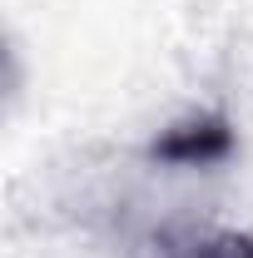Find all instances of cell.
Wrapping results in <instances>:
<instances>
[{
  "mask_svg": "<svg viewBox=\"0 0 253 258\" xmlns=\"http://www.w3.org/2000/svg\"><path fill=\"white\" fill-rule=\"evenodd\" d=\"M228 144H233V134H228L223 119H189L184 129H174L159 144V154L174 164H209V159H223Z\"/></svg>",
  "mask_w": 253,
  "mask_h": 258,
  "instance_id": "1",
  "label": "cell"
},
{
  "mask_svg": "<svg viewBox=\"0 0 253 258\" xmlns=\"http://www.w3.org/2000/svg\"><path fill=\"white\" fill-rule=\"evenodd\" d=\"M169 258H253V238L248 233H204V238H189L184 248H174Z\"/></svg>",
  "mask_w": 253,
  "mask_h": 258,
  "instance_id": "2",
  "label": "cell"
}]
</instances>
